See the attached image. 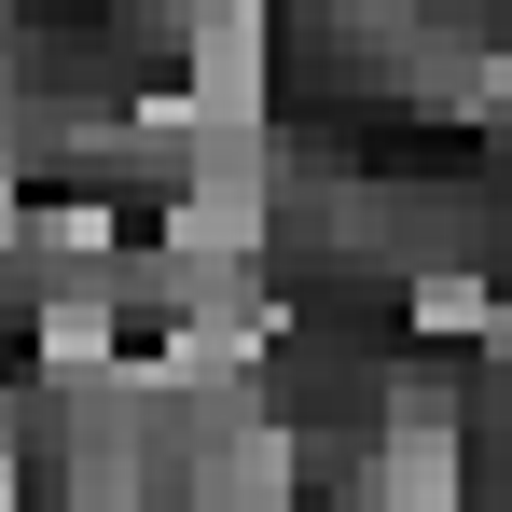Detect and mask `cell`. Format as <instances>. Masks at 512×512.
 Returning a JSON list of instances; mask_svg holds the SVG:
<instances>
[{
  "label": "cell",
  "instance_id": "6da1fadb",
  "mask_svg": "<svg viewBox=\"0 0 512 512\" xmlns=\"http://www.w3.org/2000/svg\"><path fill=\"white\" fill-rule=\"evenodd\" d=\"M180 139L194 153H236L277 125V14L263 0H194L180 14Z\"/></svg>",
  "mask_w": 512,
  "mask_h": 512
},
{
  "label": "cell",
  "instance_id": "7a4b0ae2",
  "mask_svg": "<svg viewBox=\"0 0 512 512\" xmlns=\"http://www.w3.org/2000/svg\"><path fill=\"white\" fill-rule=\"evenodd\" d=\"M402 319H416L429 346L457 333V346H499V277H485V263H429L416 291H402Z\"/></svg>",
  "mask_w": 512,
  "mask_h": 512
},
{
  "label": "cell",
  "instance_id": "3957f363",
  "mask_svg": "<svg viewBox=\"0 0 512 512\" xmlns=\"http://www.w3.org/2000/svg\"><path fill=\"white\" fill-rule=\"evenodd\" d=\"M14 236H28V180H0V263H14Z\"/></svg>",
  "mask_w": 512,
  "mask_h": 512
}]
</instances>
